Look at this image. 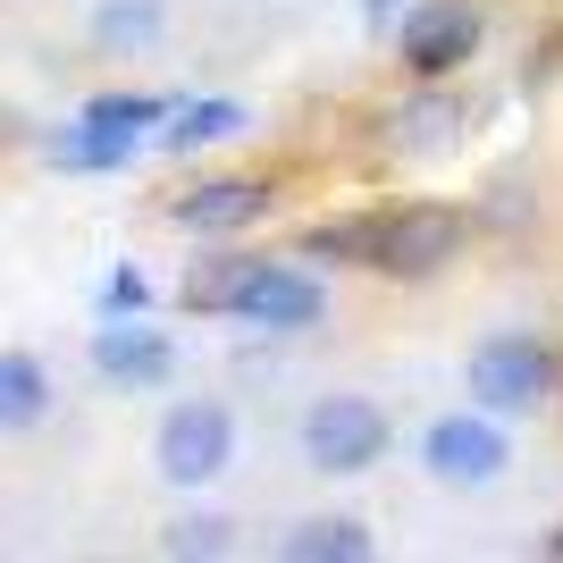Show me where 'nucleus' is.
Wrapping results in <instances>:
<instances>
[{"instance_id":"nucleus-1","label":"nucleus","mask_w":563,"mask_h":563,"mask_svg":"<svg viewBox=\"0 0 563 563\" xmlns=\"http://www.w3.org/2000/svg\"><path fill=\"white\" fill-rule=\"evenodd\" d=\"M152 463H161L168 488H211L219 471L235 463V412L219 396H186L161 412V438H152Z\"/></svg>"},{"instance_id":"nucleus-2","label":"nucleus","mask_w":563,"mask_h":563,"mask_svg":"<svg viewBox=\"0 0 563 563\" xmlns=\"http://www.w3.org/2000/svg\"><path fill=\"white\" fill-rule=\"evenodd\" d=\"M463 244H471V219L454 211V202H404V211H378L371 269L378 278H429V269H446Z\"/></svg>"},{"instance_id":"nucleus-3","label":"nucleus","mask_w":563,"mask_h":563,"mask_svg":"<svg viewBox=\"0 0 563 563\" xmlns=\"http://www.w3.org/2000/svg\"><path fill=\"white\" fill-rule=\"evenodd\" d=\"M303 463L329 471V479H353V471L387 463V412L371 396H320L303 412Z\"/></svg>"},{"instance_id":"nucleus-4","label":"nucleus","mask_w":563,"mask_h":563,"mask_svg":"<svg viewBox=\"0 0 563 563\" xmlns=\"http://www.w3.org/2000/svg\"><path fill=\"white\" fill-rule=\"evenodd\" d=\"M547 387H555V353H547L539 329H505L471 353V396L488 412H539Z\"/></svg>"},{"instance_id":"nucleus-5","label":"nucleus","mask_w":563,"mask_h":563,"mask_svg":"<svg viewBox=\"0 0 563 563\" xmlns=\"http://www.w3.org/2000/svg\"><path fill=\"white\" fill-rule=\"evenodd\" d=\"M235 320L269 336H303L329 320V286L311 278L303 261H253L244 269V295H235Z\"/></svg>"},{"instance_id":"nucleus-6","label":"nucleus","mask_w":563,"mask_h":563,"mask_svg":"<svg viewBox=\"0 0 563 563\" xmlns=\"http://www.w3.org/2000/svg\"><path fill=\"white\" fill-rule=\"evenodd\" d=\"M396 51L421 85H446L471 51H479V9H471V0H412L404 25H396Z\"/></svg>"},{"instance_id":"nucleus-7","label":"nucleus","mask_w":563,"mask_h":563,"mask_svg":"<svg viewBox=\"0 0 563 563\" xmlns=\"http://www.w3.org/2000/svg\"><path fill=\"white\" fill-rule=\"evenodd\" d=\"M421 463L438 471L446 488H488L496 471L514 463V438L496 429V412H488V404H479V412H446V421H429Z\"/></svg>"},{"instance_id":"nucleus-8","label":"nucleus","mask_w":563,"mask_h":563,"mask_svg":"<svg viewBox=\"0 0 563 563\" xmlns=\"http://www.w3.org/2000/svg\"><path fill=\"white\" fill-rule=\"evenodd\" d=\"M85 353H93V371L110 378V387H161V378L177 371V345H168L143 311H135V320H101Z\"/></svg>"},{"instance_id":"nucleus-9","label":"nucleus","mask_w":563,"mask_h":563,"mask_svg":"<svg viewBox=\"0 0 563 563\" xmlns=\"http://www.w3.org/2000/svg\"><path fill=\"white\" fill-rule=\"evenodd\" d=\"M261 211H269V186H261V177H211V186H186L168 202V219L194 228V235H235V228H253Z\"/></svg>"},{"instance_id":"nucleus-10","label":"nucleus","mask_w":563,"mask_h":563,"mask_svg":"<svg viewBox=\"0 0 563 563\" xmlns=\"http://www.w3.org/2000/svg\"><path fill=\"white\" fill-rule=\"evenodd\" d=\"M51 168H85V177H101V168H126L143 152V135H118V126H93V118H76V126H59V135L43 143Z\"/></svg>"},{"instance_id":"nucleus-11","label":"nucleus","mask_w":563,"mask_h":563,"mask_svg":"<svg viewBox=\"0 0 563 563\" xmlns=\"http://www.w3.org/2000/svg\"><path fill=\"white\" fill-rule=\"evenodd\" d=\"M51 421V371L34 353H0V438Z\"/></svg>"},{"instance_id":"nucleus-12","label":"nucleus","mask_w":563,"mask_h":563,"mask_svg":"<svg viewBox=\"0 0 563 563\" xmlns=\"http://www.w3.org/2000/svg\"><path fill=\"white\" fill-rule=\"evenodd\" d=\"M278 555L286 563H371V530L353 514H320V521H303V530H286Z\"/></svg>"},{"instance_id":"nucleus-13","label":"nucleus","mask_w":563,"mask_h":563,"mask_svg":"<svg viewBox=\"0 0 563 563\" xmlns=\"http://www.w3.org/2000/svg\"><path fill=\"white\" fill-rule=\"evenodd\" d=\"M228 135H244V101H177L168 110V126H161V152H211V143H228Z\"/></svg>"},{"instance_id":"nucleus-14","label":"nucleus","mask_w":563,"mask_h":563,"mask_svg":"<svg viewBox=\"0 0 563 563\" xmlns=\"http://www.w3.org/2000/svg\"><path fill=\"white\" fill-rule=\"evenodd\" d=\"M161 0H101L93 9V43L101 51H152L161 43Z\"/></svg>"},{"instance_id":"nucleus-15","label":"nucleus","mask_w":563,"mask_h":563,"mask_svg":"<svg viewBox=\"0 0 563 563\" xmlns=\"http://www.w3.org/2000/svg\"><path fill=\"white\" fill-rule=\"evenodd\" d=\"M168 110H177V101H161V93H93L85 101V118H93V126H118V135H152V126H168Z\"/></svg>"},{"instance_id":"nucleus-16","label":"nucleus","mask_w":563,"mask_h":563,"mask_svg":"<svg viewBox=\"0 0 563 563\" xmlns=\"http://www.w3.org/2000/svg\"><path fill=\"white\" fill-rule=\"evenodd\" d=\"M244 269H253V253L202 261V269L186 278V303H194V311H235V295H244Z\"/></svg>"},{"instance_id":"nucleus-17","label":"nucleus","mask_w":563,"mask_h":563,"mask_svg":"<svg viewBox=\"0 0 563 563\" xmlns=\"http://www.w3.org/2000/svg\"><path fill=\"white\" fill-rule=\"evenodd\" d=\"M371 235H378V211L371 219H329V228L303 235V253L311 261H362V269H371Z\"/></svg>"},{"instance_id":"nucleus-18","label":"nucleus","mask_w":563,"mask_h":563,"mask_svg":"<svg viewBox=\"0 0 563 563\" xmlns=\"http://www.w3.org/2000/svg\"><path fill=\"white\" fill-rule=\"evenodd\" d=\"M168 555H228L235 547V521L228 514H186V521H168Z\"/></svg>"},{"instance_id":"nucleus-19","label":"nucleus","mask_w":563,"mask_h":563,"mask_svg":"<svg viewBox=\"0 0 563 563\" xmlns=\"http://www.w3.org/2000/svg\"><path fill=\"white\" fill-rule=\"evenodd\" d=\"M135 311H152V278L126 261V269H110V286H101V320H135Z\"/></svg>"},{"instance_id":"nucleus-20","label":"nucleus","mask_w":563,"mask_h":563,"mask_svg":"<svg viewBox=\"0 0 563 563\" xmlns=\"http://www.w3.org/2000/svg\"><path fill=\"white\" fill-rule=\"evenodd\" d=\"M362 9H371V18H378V25H387V18H396V0H362Z\"/></svg>"},{"instance_id":"nucleus-21","label":"nucleus","mask_w":563,"mask_h":563,"mask_svg":"<svg viewBox=\"0 0 563 563\" xmlns=\"http://www.w3.org/2000/svg\"><path fill=\"white\" fill-rule=\"evenodd\" d=\"M547 555H563V530H555V539H547Z\"/></svg>"}]
</instances>
